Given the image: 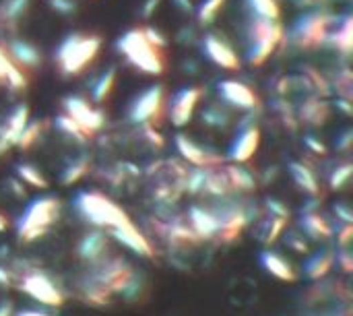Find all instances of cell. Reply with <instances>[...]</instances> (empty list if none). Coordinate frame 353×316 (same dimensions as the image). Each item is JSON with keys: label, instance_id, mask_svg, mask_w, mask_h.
<instances>
[{"label": "cell", "instance_id": "obj_17", "mask_svg": "<svg viewBox=\"0 0 353 316\" xmlns=\"http://www.w3.org/2000/svg\"><path fill=\"white\" fill-rule=\"evenodd\" d=\"M174 143H176V149H178V153L182 155V159L188 161V164L194 166V168H209V166H219V164H223V157H221V155H217L215 151H211V149L199 145L196 141H192V139L186 137V135H176V141H174Z\"/></svg>", "mask_w": 353, "mask_h": 316}, {"label": "cell", "instance_id": "obj_24", "mask_svg": "<svg viewBox=\"0 0 353 316\" xmlns=\"http://www.w3.org/2000/svg\"><path fill=\"white\" fill-rule=\"evenodd\" d=\"M261 265L265 267V271H269L273 277H277V279H281V282H296L298 279V273L294 271V267H292V263L290 261H285L281 255H277V253H263L261 255Z\"/></svg>", "mask_w": 353, "mask_h": 316}, {"label": "cell", "instance_id": "obj_23", "mask_svg": "<svg viewBox=\"0 0 353 316\" xmlns=\"http://www.w3.org/2000/svg\"><path fill=\"white\" fill-rule=\"evenodd\" d=\"M304 124H314V126H321L329 120L331 116V108L325 99H321V95L316 97H306L304 103L300 106L298 114H296Z\"/></svg>", "mask_w": 353, "mask_h": 316}, {"label": "cell", "instance_id": "obj_4", "mask_svg": "<svg viewBox=\"0 0 353 316\" xmlns=\"http://www.w3.org/2000/svg\"><path fill=\"white\" fill-rule=\"evenodd\" d=\"M246 37H248V52H246L248 64L263 66L285 41V29L281 21H269L252 14L248 21Z\"/></svg>", "mask_w": 353, "mask_h": 316}, {"label": "cell", "instance_id": "obj_2", "mask_svg": "<svg viewBox=\"0 0 353 316\" xmlns=\"http://www.w3.org/2000/svg\"><path fill=\"white\" fill-rule=\"evenodd\" d=\"M101 37L95 33H70L66 35L54 52L58 70L64 77L83 75L101 52Z\"/></svg>", "mask_w": 353, "mask_h": 316}, {"label": "cell", "instance_id": "obj_26", "mask_svg": "<svg viewBox=\"0 0 353 316\" xmlns=\"http://www.w3.org/2000/svg\"><path fill=\"white\" fill-rule=\"evenodd\" d=\"M302 230L312 240H329L333 236L329 221L319 211H306L302 215Z\"/></svg>", "mask_w": 353, "mask_h": 316}, {"label": "cell", "instance_id": "obj_5", "mask_svg": "<svg viewBox=\"0 0 353 316\" xmlns=\"http://www.w3.org/2000/svg\"><path fill=\"white\" fill-rule=\"evenodd\" d=\"M74 209L87 224H91L93 228L105 230V232L130 221V217L126 215V211L120 205H116L110 197H105L103 192H97V190L79 192L74 197Z\"/></svg>", "mask_w": 353, "mask_h": 316}, {"label": "cell", "instance_id": "obj_7", "mask_svg": "<svg viewBox=\"0 0 353 316\" xmlns=\"http://www.w3.org/2000/svg\"><path fill=\"white\" fill-rule=\"evenodd\" d=\"M335 25V17L327 8H310L304 12L290 31V41L298 50H314L327 43L329 33Z\"/></svg>", "mask_w": 353, "mask_h": 316}, {"label": "cell", "instance_id": "obj_48", "mask_svg": "<svg viewBox=\"0 0 353 316\" xmlns=\"http://www.w3.org/2000/svg\"><path fill=\"white\" fill-rule=\"evenodd\" d=\"M337 265H341L343 271L350 273V271H352V255H350L347 250H343L341 255H337Z\"/></svg>", "mask_w": 353, "mask_h": 316}, {"label": "cell", "instance_id": "obj_10", "mask_svg": "<svg viewBox=\"0 0 353 316\" xmlns=\"http://www.w3.org/2000/svg\"><path fill=\"white\" fill-rule=\"evenodd\" d=\"M64 106V114L87 135L93 137L97 135L103 126H105V114L103 110L95 108L93 103H89L85 97L81 95H68L62 101Z\"/></svg>", "mask_w": 353, "mask_h": 316}, {"label": "cell", "instance_id": "obj_25", "mask_svg": "<svg viewBox=\"0 0 353 316\" xmlns=\"http://www.w3.org/2000/svg\"><path fill=\"white\" fill-rule=\"evenodd\" d=\"M337 52H341L343 56H350L353 50V17L347 14L335 29H331L329 39H327Z\"/></svg>", "mask_w": 353, "mask_h": 316}, {"label": "cell", "instance_id": "obj_44", "mask_svg": "<svg viewBox=\"0 0 353 316\" xmlns=\"http://www.w3.org/2000/svg\"><path fill=\"white\" fill-rule=\"evenodd\" d=\"M143 31H145L147 39H149L153 46H157V48L165 50V46H168V35H163L157 27H143Z\"/></svg>", "mask_w": 353, "mask_h": 316}, {"label": "cell", "instance_id": "obj_20", "mask_svg": "<svg viewBox=\"0 0 353 316\" xmlns=\"http://www.w3.org/2000/svg\"><path fill=\"white\" fill-rule=\"evenodd\" d=\"M186 221L192 228V232L199 236V240H217L219 238V221L211 207L192 205L186 213Z\"/></svg>", "mask_w": 353, "mask_h": 316}, {"label": "cell", "instance_id": "obj_52", "mask_svg": "<svg viewBox=\"0 0 353 316\" xmlns=\"http://www.w3.org/2000/svg\"><path fill=\"white\" fill-rule=\"evenodd\" d=\"M352 234H353L352 224H345V228L339 232V236H341V238H339V244H341V246H347V244H350V236H352Z\"/></svg>", "mask_w": 353, "mask_h": 316}, {"label": "cell", "instance_id": "obj_41", "mask_svg": "<svg viewBox=\"0 0 353 316\" xmlns=\"http://www.w3.org/2000/svg\"><path fill=\"white\" fill-rule=\"evenodd\" d=\"M352 70H350V68H343L341 72H337V77H335V91H337V95H339V97H345V99H352Z\"/></svg>", "mask_w": 353, "mask_h": 316}, {"label": "cell", "instance_id": "obj_28", "mask_svg": "<svg viewBox=\"0 0 353 316\" xmlns=\"http://www.w3.org/2000/svg\"><path fill=\"white\" fill-rule=\"evenodd\" d=\"M116 81H118V72H116V66H110L105 68L93 83L91 87V97L95 103H103L110 99V95L114 93V87H116Z\"/></svg>", "mask_w": 353, "mask_h": 316}, {"label": "cell", "instance_id": "obj_18", "mask_svg": "<svg viewBox=\"0 0 353 316\" xmlns=\"http://www.w3.org/2000/svg\"><path fill=\"white\" fill-rule=\"evenodd\" d=\"M77 257L85 265H95L103 261L105 257H110V238L105 236V232L99 228H95L93 232H87L77 244Z\"/></svg>", "mask_w": 353, "mask_h": 316}, {"label": "cell", "instance_id": "obj_47", "mask_svg": "<svg viewBox=\"0 0 353 316\" xmlns=\"http://www.w3.org/2000/svg\"><path fill=\"white\" fill-rule=\"evenodd\" d=\"M306 145H308L316 155H327V147H325L323 143H319L314 137H308V139H306Z\"/></svg>", "mask_w": 353, "mask_h": 316}, {"label": "cell", "instance_id": "obj_56", "mask_svg": "<svg viewBox=\"0 0 353 316\" xmlns=\"http://www.w3.org/2000/svg\"><path fill=\"white\" fill-rule=\"evenodd\" d=\"M17 316H50V315H46V313H39V310H23V313H19Z\"/></svg>", "mask_w": 353, "mask_h": 316}, {"label": "cell", "instance_id": "obj_54", "mask_svg": "<svg viewBox=\"0 0 353 316\" xmlns=\"http://www.w3.org/2000/svg\"><path fill=\"white\" fill-rule=\"evenodd\" d=\"M8 284H10V273L4 267H0V288H6Z\"/></svg>", "mask_w": 353, "mask_h": 316}, {"label": "cell", "instance_id": "obj_33", "mask_svg": "<svg viewBox=\"0 0 353 316\" xmlns=\"http://www.w3.org/2000/svg\"><path fill=\"white\" fill-rule=\"evenodd\" d=\"M254 17H263L269 21H281L279 0H244Z\"/></svg>", "mask_w": 353, "mask_h": 316}, {"label": "cell", "instance_id": "obj_35", "mask_svg": "<svg viewBox=\"0 0 353 316\" xmlns=\"http://www.w3.org/2000/svg\"><path fill=\"white\" fill-rule=\"evenodd\" d=\"M201 120H203L205 126H211V128H225V126L230 124L232 118H230V112H228L223 106L211 103V106H207V108L203 110Z\"/></svg>", "mask_w": 353, "mask_h": 316}, {"label": "cell", "instance_id": "obj_15", "mask_svg": "<svg viewBox=\"0 0 353 316\" xmlns=\"http://www.w3.org/2000/svg\"><path fill=\"white\" fill-rule=\"evenodd\" d=\"M31 112H29V106L27 103H17L2 120H0V157L17 147V141H19V135L21 130L25 128V124L31 120L29 118Z\"/></svg>", "mask_w": 353, "mask_h": 316}, {"label": "cell", "instance_id": "obj_34", "mask_svg": "<svg viewBox=\"0 0 353 316\" xmlns=\"http://www.w3.org/2000/svg\"><path fill=\"white\" fill-rule=\"evenodd\" d=\"M17 178H19L23 184L31 186V188H39V190H46V188H48V180H46V176L41 174V170H37V168L31 166V164H19V166H17Z\"/></svg>", "mask_w": 353, "mask_h": 316}, {"label": "cell", "instance_id": "obj_51", "mask_svg": "<svg viewBox=\"0 0 353 316\" xmlns=\"http://www.w3.org/2000/svg\"><path fill=\"white\" fill-rule=\"evenodd\" d=\"M288 244H290L294 250H298V253H306V242H304V238H296V236H292V238L288 240Z\"/></svg>", "mask_w": 353, "mask_h": 316}, {"label": "cell", "instance_id": "obj_38", "mask_svg": "<svg viewBox=\"0 0 353 316\" xmlns=\"http://www.w3.org/2000/svg\"><path fill=\"white\" fill-rule=\"evenodd\" d=\"M41 132H43V120H29V122L25 124V128L21 130V135H19L17 147H19V149H29V147H33V145L39 141Z\"/></svg>", "mask_w": 353, "mask_h": 316}, {"label": "cell", "instance_id": "obj_13", "mask_svg": "<svg viewBox=\"0 0 353 316\" xmlns=\"http://www.w3.org/2000/svg\"><path fill=\"white\" fill-rule=\"evenodd\" d=\"M217 93L223 103L242 110V112H252L259 108V95L254 93L252 87L238 79H223L217 83Z\"/></svg>", "mask_w": 353, "mask_h": 316}, {"label": "cell", "instance_id": "obj_3", "mask_svg": "<svg viewBox=\"0 0 353 316\" xmlns=\"http://www.w3.org/2000/svg\"><path fill=\"white\" fill-rule=\"evenodd\" d=\"M116 48L126 58V62L134 66L137 70L151 75V77H159L165 72V66H168L165 52L147 39L143 27L128 29L124 35H120L116 41Z\"/></svg>", "mask_w": 353, "mask_h": 316}, {"label": "cell", "instance_id": "obj_22", "mask_svg": "<svg viewBox=\"0 0 353 316\" xmlns=\"http://www.w3.org/2000/svg\"><path fill=\"white\" fill-rule=\"evenodd\" d=\"M27 83H29L27 72L21 70L8 56L6 48L0 46V87H8L12 91H23L27 87Z\"/></svg>", "mask_w": 353, "mask_h": 316}, {"label": "cell", "instance_id": "obj_46", "mask_svg": "<svg viewBox=\"0 0 353 316\" xmlns=\"http://www.w3.org/2000/svg\"><path fill=\"white\" fill-rule=\"evenodd\" d=\"M335 215H337L339 219H343V224H352L353 221L352 211H350V207H347L345 203H339V205H335Z\"/></svg>", "mask_w": 353, "mask_h": 316}, {"label": "cell", "instance_id": "obj_11", "mask_svg": "<svg viewBox=\"0 0 353 316\" xmlns=\"http://www.w3.org/2000/svg\"><path fill=\"white\" fill-rule=\"evenodd\" d=\"M21 292L27 294L31 300L46 304V306H62L64 304V294L62 290L41 271H29L21 279Z\"/></svg>", "mask_w": 353, "mask_h": 316}, {"label": "cell", "instance_id": "obj_42", "mask_svg": "<svg viewBox=\"0 0 353 316\" xmlns=\"http://www.w3.org/2000/svg\"><path fill=\"white\" fill-rule=\"evenodd\" d=\"M48 4H50L52 10H56L58 14H64V17L77 12V2L74 0H48Z\"/></svg>", "mask_w": 353, "mask_h": 316}, {"label": "cell", "instance_id": "obj_53", "mask_svg": "<svg viewBox=\"0 0 353 316\" xmlns=\"http://www.w3.org/2000/svg\"><path fill=\"white\" fill-rule=\"evenodd\" d=\"M352 137H353V132L352 130H347V132L341 137V141L337 143V149H341V151H347V149L352 147Z\"/></svg>", "mask_w": 353, "mask_h": 316}, {"label": "cell", "instance_id": "obj_12", "mask_svg": "<svg viewBox=\"0 0 353 316\" xmlns=\"http://www.w3.org/2000/svg\"><path fill=\"white\" fill-rule=\"evenodd\" d=\"M203 97H205V89L196 87V85L194 87H182L180 91H176L172 95V99H170V120H172V124L178 126V128L186 126L192 120V116H194V112H196Z\"/></svg>", "mask_w": 353, "mask_h": 316}, {"label": "cell", "instance_id": "obj_19", "mask_svg": "<svg viewBox=\"0 0 353 316\" xmlns=\"http://www.w3.org/2000/svg\"><path fill=\"white\" fill-rule=\"evenodd\" d=\"M110 232V238L116 240L118 244L126 246L128 250H132L134 255L139 257H145V259H151L153 257V246L149 242V238L132 224H124V226H118V228H112L108 230Z\"/></svg>", "mask_w": 353, "mask_h": 316}, {"label": "cell", "instance_id": "obj_1", "mask_svg": "<svg viewBox=\"0 0 353 316\" xmlns=\"http://www.w3.org/2000/svg\"><path fill=\"white\" fill-rule=\"evenodd\" d=\"M134 271L120 257H105L103 261L89 265L85 277L79 282V290L87 302L103 304L112 294H120Z\"/></svg>", "mask_w": 353, "mask_h": 316}, {"label": "cell", "instance_id": "obj_40", "mask_svg": "<svg viewBox=\"0 0 353 316\" xmlns=\"http://www.w3.org/2000/svg\"><path fill=\"white\" fill-rule=\"evenodd\" d=\"M352 172L353 166L352 164H343V166H337L333 172H331V178H329V184L333 190H343L350 180H352Z\"/></svg>", "mask_w": 353, "mask_h": 316}, {"label": "cell", "instance_id": "obj_43", "mask_svg": "<svg viewBox=\"0 0 353 316\" xmlns=\"http://www.w3.org/2000/svg\"><path fill=\"white\" fill-rule=\"evenodd\" d=\"M265 209H267V213H269L271 217H283V219L290 217V209H288L281 201H277V199H269L267 205H265Z\"/></svg>", "mask_w": 353, "mask_h": 316}, {"label": "cell", "instance_id": "obj_57", "mask_svg": "<svg viewBox=\"0 0 353 316\" xmlns=\"http://www.w3.org/2000/svg\"><path fill=\"white\" fill-rule=\"evenodd\" d=\"M6 228H8V219L0 213V232H4Z\"/></svg>", "mask_w": 353, "mask_h": 316}, {"label": "cell", "instance_id": "obj_30", "mask_svg": "<svg viewBox=\"0 0 353 316\" xmlns=\"http://www.w3.org/2000/svg\"><path fill=\"white\" fill-rule=\"evenodd\" d=\"M29 6L31 0H0V25L4 27L17 25L21 17H25Z\"/></svg>", "mask_w": 353, "mask_h": 316}, {"label": "cell", "instance_id": "obj_14", "mask_svg": "<svg viewBox=\"0 0 353 316\" xmlns=\"http://www.w3.org/2000/svg\"><path fill=\"white\" fill-rule=\"evenodd\" d=\"M261 147V128L254 122L244 120L240 124V130L230 147V159L232 164H246L254 157V153Z\"/></svg>", "mask_w": 353, "mask_h": 316}, {"label": "cell", "instance_id": "obj_55", "mask_svg": "<svg viewBox=\"0 0 353 316\" xmlns=\"http://www.w3.org/2000/svg\"><path fill=\"white\" fill-rule=\"evenodd\" d=\"M0 316H12L10 304H0Z\"/></svg>", "mask_w": 353, "mask_h": 316}, {"label": "cell", "instance_id": "obj_39", "mask_svg": "<svg viewBox=\"0 0 353 316\" xmlns=\"http://www.w3.org/2000/svg\"><path fill=\"white\" fill-rule=\"evenodd\" d=\"M54 122H56V128H58L62 135H66L68 139H74L77 143H85V141L89 139V137H87V135H85V132H83V130H81V128H79V126L68 118V116H66V114L56 116V120H54Z\"/></svg>", "mask_w": 353, "mask_h": 316}, {"label": "cell", "instance_id": "obj_8", "mask_svg": "<svg viewBox=\"0 0 353 316\" xmlns=\"http://www.w3.org/2000/svg\"><path fill=\"white\" fill-rule=\"evenodd\" d=\"M168 93L163 85H151L141 91L128 106V120L134 124H157L165 112Z\"/></svg>", "mask_w": 353, "mask_h": 316}, {"label": "cell", "instance_id": "obj_36", "mask_svg": "<svg viewBox=\"0 0 353 316\" xmlns=\"http://www.w3.org/2000/svg\"><path fill=\"white\" fill-rule=\"evenodd\" d=\"M228 0H203L199 6H196V19L203 27H209L217 17L219 12L225 8Z\"/></svg>", "mask_w": 353, "mask_h": 316}, {"label": "cell", "instance_id": "obj_32", "mask_svg": "<svg viewBox=\"0 0 353 316\" xmlns=\"http://www.w3.org/2000/svg\"><path fill=\"white\" fill-rule=\"evenodd\" d=\"M89 166H91L89 155H79V157H74V159L68 161V166L60 172V184H62V186H72V184H77L81 178L87 176Z\"/></svg>", "mask_w": 353, "mask_h": 316}, {"label": "cell", "instance_id": "obj_29", "mask_svg": "<svg viewBox=\"0 0 353 316\" xmlns=\"http://www.w3.org/2000/svg\"><path fill=\"white\" fill-rule=\"evenodd\" d=\"M290 174L294 178V182L308 195H319V180H316V174L302 161H292L290 164Z\"/></svg>", "mask_w": 353, "mask_h": 316}, {"label": "cell", "instance_id": "obj_45", "mask_svg": "<svg viewBox=\"0 0 353 316\" xmlns=\"http://www.w3.org/2000/svg\"><path fill=\"white\" fill-rule=\"evenodd\" d=\"M159 4H161V0H145L143 6H141V17L149 21V19L157 12Z\"/></svg>", "mask_w": 353, "mask_h": 316}, {"label": "cell", "instance_id": "obj_50", "mask_svg": "<svg viewBox=\"0 0 353 316\" xmlns=\"http://www.w3.org/2000/svg\"><path fill=\"white\" fill-rule=\"evenodd\" d=\"M335 106L345 114V116H352L353 114V108H352V99H345V97H337V101H335Z\"/></svg>", "mask_w": 353, "mask_h": 316}, {"label": "cell", "instance_id": "obj_6", "mask_svg": "<svg viewBox=\"0 0 353 316\" xmlns=\"http://www.w3.org/2000/svg\"><path fill=\"white\" fill-rule=\"evenodd\" d=\"M60 209L62 205L60 199L56 197L46 195L33 199L17 221V234L21 242H35L43 238L52 230V226L60 219Z\"/></svg>", "mask_w": 353, "mask_h": 316}, {"label": "cell", "instance_id": "obj_21", "mask_svg": "<svg viewBox=\"0 0 353 316\" xmlns=\"http://www.w3.org/2000/svg\"><path fill=\"white\" fill-rule=\"evenodd\" d=\"M6 52L12 58V62L29 75V70H35L41 66V50L27 41V39H10L6 43Z\"/></svg>", "mask_w": 353, "mask_h": 316}, {"label": "cell", "instance_id": "obj_49", "mask_svg": "<svg viewBox=\"0 0 353 316\" xmlns=\"http://www.w3.org/2000/svg\"><path fill=\"white\" fill-rule=\"evenodd\" d=\"M172 2H174V6H176L180 12H184V14L194 12V4H192V0H172Z\"/></svg>", "mask_w": 353, "mask_h": 316}, {"label": "cell", "instance_id": "obj_37", "mask_svg": "<svg viewBox=\"0 0 353 316\" xmlns=\"http://www.w3.org/2000/svg\"><path fill=\"white\" fill-rule=\"evenodd\" d=\"M285 228H288V219H283V217H271V215H269V219H265V221L261 224V232H259L261 242L273 244V242L283 234Z\"/></svg>", "mask_w": 353, "mask_h": 316}, {"label": "cell", "instance_id": "obj_27", "mask_svg": "<svg viewBox=\"0 0 353 316\" xmlns=\"http://www.w3.org/2000/svg\"><path fill=\"white\" fill-rule=\"evenodd\" d=\"M225 174L230 178L234 192H252L256 188V178L250 170L244 168V164H230L225 166Z\"/></svg>", "mask_w": 353, "mask_h": 316}, {"label": "cell", "instance_id": "obj_16", "mask_svg": "<svg viewBox=\"0 0 353 316\" xmlns=\"http://www.w3.org/2000/svg\"><path fill=\"white\" fill-rule=\"evenodd\" d=\"M203 52L219 68H225V70L240 68V56L236 54V50L223 37H219L215 33H207L203 37Z\"/></svg>", "mask_w": 353, "mask_h": 316}, {"label": "cell", "instance_id": "obj_9", "mask_svg": "<svg viewBox=\"0 0 353 316\" xmlns=\"http://www.w3.org/2000/svg\"><path fill=\"white\" fill-rule=\"evenodd\" d=\"M217 221H219V238L217 240H236L242 230L250 224L252 219V209H248L246 205L238 203V201H228L221 199V203L211 207Z\"/></svg>", "mask_w": 353, "mask_h": 316}, {"label": "cell", "instance_id": "obj_31", "mask_svg": "<svg viewBox=\"0 0 353 316\" xmlns=\"http://www.w3.org/2000/svg\"><path fill=\"white\" fill-rule=\"evenodd\" d=\"M333 265H335V257L331 253H316V255H312L306 261L304 275L308 279H321V277H325L333 269Z\"/></svg>", "mask_w": 353, "mask_h": 316}]
</instances>
